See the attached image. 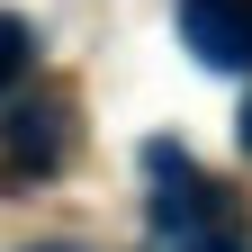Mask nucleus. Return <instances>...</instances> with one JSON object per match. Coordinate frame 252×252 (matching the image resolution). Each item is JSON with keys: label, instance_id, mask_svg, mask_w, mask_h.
Segmentation results:
<instances>
[{"label": "nucleus", "instance_id": "obj_1", "mask_svg": "<svg viewBox=\"0 0 252 252\" xmlns=\"http://www.w3.org/2000/svg\"><path fill=\"white\" fill-rule=\"evenodd\" d=\"M180 36L216 72H252V0H180Z\"/></svg>", "mask_w": 252, "mask_h": 252}, {"label": "nucleus", "instance_id": "obj_2", "mask_svg": "<svg viewBox=\"0 0 252 252\" xmlns=\"http://www.w3.org/2000/svg\"><path fill=\"white\" fill-rule=\"evenodd\" d=\"M9 153H18V162H54V153H63L54 108H18V117H9Z\"/></svg>", "mask_w": 252, "mask_h": 252}, {"label": "nucleus", "instance_id": "obj_3", "mask_svg": "<svg viewBox=\"0 0 252 252\" xmlns=\"http://www.w3.org/2000/svg\"><path fill=\"white\" fill-rule=\"evenodd\" d=\"M27 54H36V36H27V18H18V9H0V90H9V81L27 72Z\"/></svg>", "mask_w": 252, "mask_h": 252}, {"label": "nucleus", "instance_id": "obj_4", "mask_svg": "<svg viewBox=\"0 0 252 252\" xmlns=\"http://www.w3.org/2000/svg\"><path fill=\"white\" fill-rule=\"evenodd\" d=\"M234 135H243V153H252V99H243V117H234Z\"/></svg>", "mask_w": 252, "mask_h": 252}, {"label": "nucleus", "instance_id": "obj_5", "mask_svg": "<svg viewBox=\"0 0 252 252\" xmlns=\"http://www.w3.org/2000/svg\"><path fill=\"white\" fill-rule=\"evenodd\" d=\"M225 252H243V243H225Z\"/></svg>", "mask_w": 252, "mask_h": 252}]
</instances>
